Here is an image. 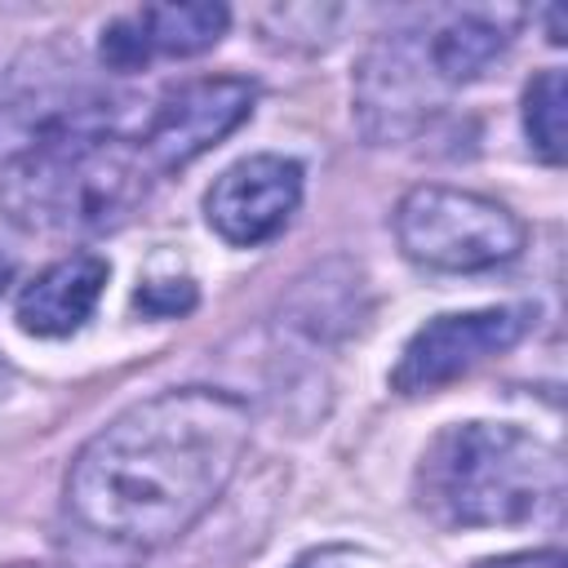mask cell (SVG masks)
<instances>
[{"label": "cell", "instance_id": "6da1fadb", "mask_svg": "<svg viewBox=\"0 0 568 568\" xmlns=\"http://www.w3.org/2000/svg\"><path fill=\"white\" fill-rule=\"evenodd\" d=\"M248 435L244 399L213 386L160 390L75 453L62 493L67 524L98 550L151 555L222 497Z\"/></svg>", "mask_w": 568, "mask_h": 568}, {"label": "cell", "instance_id": "7a4b0ae2", "mask_svg": "<svg viewBox=\"0 0 568 568\" xmlns=\"http://www.w3.org/2000/svg\"><path fill=\"white\" fill-rule=\"evenodd\" d=\"M151 173L142 146L120 138L84 89L40 84L0 106V200L36 231H115L146 200Z\"/></svg>", "mask_w": 568, "mask_h": 568}, {"label": "cell", "instance_id": "3957f363", "mask_svg": "<svg viewBox=\"0 0 568 568\" xmlns=\"http://www.w3.org/2000/svg\"><path fill=\"white\" fill-rule=\"evenodd\" d=\"M564 497V457L550 439L506 422L448 426L422 457L417 501L444 528H510Z\"/></svg>", "mask_w": 568, "mask_h": 568}, {"label": "cell", "instance_id": "277c9868", "mask_svg": "<svg viewBox=\"0 0 568 568\" xmlns=\"http://www.w3.org/2000/svg\"><path fill=\"white\" fill-rule=\"evenodd\" d=\"M395 240L408 262L426 271H493L524 253V222L475 191L457 186H413L395 209Z\"/></svg>", "mask_w": 568, "mask_h": 568}, {"label": "cell", "instance_id": "5b68a950", "mask_svg": "<svg viewBox=\"0 0 568 568\" xmlns=\"http://www.w3.org/2000/svg\"><path fill=\"white\" fill-rule=\"evenodd\" d=\"M528 328H532V306H484V311L435 315L399 351V364L390 368V386L399 395H422L444 382H457L484 359L510 351Z\"/></svg>", "mask_w": 568, "mask_h": 568}, {"label": "cell", "instance_id": "8992f818", "mask_svg": "<svg viewBox=\"0 0 568 568\" xmlns=\"http://www.w3.org/2000/svg\"><path fill=\"white\" fill-rule=\"evenodd\" d=\"M257 89L240 75H209L173 89L146 120L138 146L155 173L182 169L195 155L213 151L226 133H235L253 115Z\"/></svg>", "mask_w": 568, "mask_h": 568}, {"label": "cell", "instance_id": "52a82bcc", "mask_svg": "<svg viewBox=\"0 0 568 568\" xmlns=\"http://www.w3.org/2000/svg\"><path fill=\"white\" fill-rule=\"evenodd\" d=\"M302 204V164L288 155L235 160L204 195L209 226L240 248H253L288 226Z\"/></svg>", "mask_w": 568, "mask_h": 568}, {"label": "cell", "instance_id": "ba28073f", "mask_svg": "<svg viewBox=\"0 0 568 568\" xmlns=\"http://www.w3.org/2000/svg\"><path fill=\"white\" fill-rule=\"evenodd\" d=\"M231 13L222 4H146L102 27V62L111 71H142L155 58H191L222 40Z\"/></svg>", "mask_w": 568, "mask_h": 568}, {"label": "cell", "instance_id": "9c48e42d", "mask_svg": "<svg viewBox=\"0 0 568 568\" xmlns=\"http://www.w3.org/2000/svg\"><path fill=\"white\" fill-rule=\"evenodd\" d=\"M106 275L111 271H106V262L98 253H71V257L44 266L18 293V324L27 333H36V337L75 333L93 315V306H98V297L106 288Z\"/></svg>", "mask_w": 568, "mask_h": 568}, {"label": "cell", "instance_id": "30bf717a", "mask_svg": "<svg viewBox=\"0 0 568 568\" xmlns=\"http://www.w3.org/2000/svg\"><path fill=\"white\" fill-rule=\"evenodd\" d=\"M506 40H510L506 27L493 13H479V9H453L430 31H417L422 58H426V67H430L439 89L479 80L501 58Z\"/></svg>", "mask_w": 568, "mask_h": 568}, {"label": "cell", "instance_id": "8fae6325", "mask_svg": "<svg viewBox=\"0 0 568 568\" xmlns=\"http://www.w3.org/2000/svg\"><path fill=\"white\" fill-rule=\"evenodd\" d=\"M524 133L546 164H564V155H568V80L559 67H546L524 89Z\"/></svg>", "mask_w": 568, "mask_h": 568}, {"label": "cell", "instance_id": "7c38bea8", "mask_svg": "<svg viewBox=\"0 0 568 568\" xmlns=\"http://www.w3.org/2000/svg\"><path fill=\"white\" fill-rule=\"evenodd\" d=\"M191 302H195L191 280H151L138 293V306L146 315H182V311H191Z\"/></svg>", "mask_w": 568, "mask_h": 568}, {"label": "cell", "instance_id": "4fadbf2b", "mask_svg": "<svg viewBox=\"0 0 568 568\" xmlns=\"http://www.w3.org/2000/svg\"><path fill=\"white\" fill-rule=\"evenodd\" d=\"M293 568H382V559H373L368 550H355V546H320V550L302 555Z\"/></svg>", "mask_w": 568, "mask_h": 568}, {"label": "cell", "instance_id": "5bb4252c", "mask_svg": "<svg viewBox=\"0 0 568 568\" xmlns=\"http://www.w3.org/2000/svg\"><path fill=\"white\" fill-rule=\"evenodd\" d=\"M475 568H568V559H564V550H519V555L484 559Z\"/></svg>", "mask_w": 568, "mask_h": 568}, {"label": "cell", "instance_id": "9a60e30c", "mask_svg": "<svg viewBox=\"0 0 568 568\" xmlns=\"http://www.w3.org/2000/svg\"><path fill=\"white\" fill-rule=\"evenodd\" d=\"M13 271H18V235H13V222L0 217V293L13 280Z\"/></svg>", "mask_w": 568, "mask_h": 568}, {"label": "cell", "instance_id": "2e32d148", "mask_svg": "<svg viewBox=\"0 0 568 568\" xmlns=\"http://www.w3.org/2000/svg\"><path fill=\"white\" fill-rule=\"evenodd\" d=\"M13 568H40V564H13Z\"/></svg>", "mask_w": 568, "mask_h": 568}]
</instances>
